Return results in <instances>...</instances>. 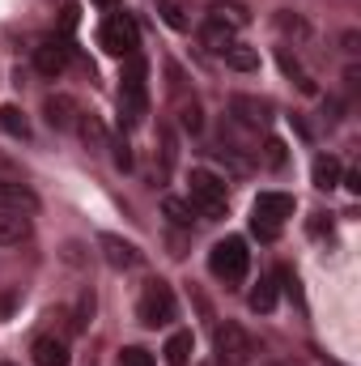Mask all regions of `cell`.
I'll list each match as a JSON object with an SVG mask.
<instances>
[{"mask_svg": "<svg viewBox=\"0 0 361 366\" xmlns=\"http://www.w3.org/2000/svg\"><path fill=\"white\" fill-rule=\"evenodd\" d=\"M145 77H149L145 60L141 56H128V69L119 77V124H128V128L141 124L145 111H149V86H145Z\"/></svg>", "mask_w": 361, "mask_h": 366, "instance_id": "obj_1", "label": "cell"}, {"mask_svg": "<svg viewBox=\"0 0 361 366\" xmlns=\"http://www.w3.org/2000/svg\"><path fill=\"white\" fill-rule=\"evenodd\" d=\"M293 217V196L289 192H260L255 196V204H251V230H255V239H264L272 243L276 234H280V226Z\"/></svg>", "mask_w": 361, "mask_h": 366, "instance_id": "obj_2", "label": "cell"}, {"mask_svg": "<svg viewBox=\"0 0 361 366\" xmlns=\"http://www.w3.org/2000/svg\"><path fill=\"white\" fill-rule=\"evenodd\" d=\"M208 269L217 281H225V285H238L247 269H251V252H247V239H238V234H230V239H221L213 252H208Z\"/></svg>", "mask_w": 361, "mask_h": 366, "instance_id": "obj_3", "label": "cell"}, {"mask_svg": "<svg viewBox=\"0 0 361 366\" xmlns=\"http://www.w3.org/2000/svg\"><path fill=\"white\" fill-rule=\"evenodd\" d=\"M191 204L208 217V222H217V217H225V204H230V192H225V179H217L213 171H191Z\"/></svg>", "mask_w": 361, "mask_h": 366, "instance_id": "obj_4", "label": "cell"}, {"mask_svg": "<svg viewBox=\"0 0 361 366\" xmlns=\"http://www.w3.org/2000/svg\"><path fill=\"white\" fill-rule=\"evenodd\" d=\"M98 43H102L106 56L128 60V56H136V47H141V30H136V21H132L128 13H111V17L102 21V30H98Z\"/></svg>", "mask_w": 361, "mask_h": 366, "instance_id": "obj_5", "label": "cell"}, {"mask_svg": "<svg viewBox=\"0 0 361 366\" xmlns=\"http://www.w3.org/2000/svg\"><path fill=\"white\" fill-rule=\"evenodd\" d=\"M136 320H141L145 328H166V324L175 320V294H171L166 281H149V285H145V294H141V302H136Z\"/></svg>", "mask_w": 361, "mask_h": 366, "instance_id": "obj_6", "label": "cell"}, {"mask_svg": "<svg viewBox=\"0 0 361 366\" xmlns=\"http://www.w3.org/2000/svg\"><path fill=\"white\" fill-rule=\"evenodd\" d=\"M213 350H217V362L221 366H247L255 358V341H251L238 324H217Z\"/></svg>", "mask_w": 361, "mask_h": 366, "instance_id": "obj_7", "label": "cell"}, {"mask_svg": "<svg viewBox=\"0 0 361 366\" xmlns=\"http://www.w3.org/2000/svg\"><path fill=\"white\" fill-rule=\"evenodd\" d=\"M68 60H73V43H68V39H43V43L34 47V69H39L43 77H60V73L68 69Z\"/></svg>", "mask_w": 361, "mask_h": 366, "instance_id": "obj_8", "label": "cell"}, {"mask_svg": "<svg viewBox=\"0 0 361 366\" xmlns=\"http://www.w3.org/2000/svg\"><path fill=\"white\" fill-rule=\"evenodd\" d=\"M230 115L247 128H268L272 124V102L264 98H251V94H234L230 98Z\"/></svg>", "mask_w": 361, "mask_h": 366, "instance_id": "obj_9", "label": "cell"}, {"mask_svg": "<svg viewBox=\"0 0 361 366\" xmlns=\"http://www.w3.org/2000/svg\"><path fill=\"white\" fill-rule=\"evenodd\" d=\"M43 111H47V124H51L56 132H68V128H77V119H81V107H77V98H68V94H51V98L43 102Z\"/></svg>", "mask_w": 361, "mask_h": 366, "instance_id": "obj_10", "label": "cell"}, {"mask_svg": "<svg viewBox=\"0 0 361 366\" xmlns=\"http://www.w3.org/2000/svg\"><path fill=\"white\" fill-rule=\"evenodd\" d=\"M98 247H102V256H106L111 269H136L141 264V247L128 243V239H119V234H102Z\"/></svg>", "mask_w": 361, "mask_h": 366, "instance_id": "obj_11", "label": "cell"}, {"mask_svg": "<svg viewBox=\"0 0 361 366\" xmlns=\"http://www.w3.org/2000/svg\"><path fill=\"white\" fill-rule=\"evenodd\" d=\"M39 196L17 179H0V213H34Z\"/></svg>", "mask_w": 361, "mask_h": 366, "instance_id": "obj_12", "label": "cell"}, {"mask_svg": "<svg viewBox=\"0 0 361 366\" xmlns=\"http://www.w3.org/2000/svg\"><path fill=\"white\" fill-rule=\"evenodd\" d=\"M30 230V213H0V247H21Z\"/></svg>", "mask_w": 361, "mask_h": 366, "instance_id": "obj_13", "label": "cell"}, {"mask_svg": "<svg viewBox=\"0 0 361 366\" xmlns=\"http://www.w3.org/2000/svg\"><path fill=\"white\" fill-rule=\"evenodd\" d=\"M30 354H34V366H68V345L60 337H39Z\"/></svg>", "mask_w": 361, "mask_h": 366, "instance_id": "obj_14", "label": "cell"}, {"mask_svg": "<svg viewBox=\"0 0 361 366\" xmlns=\"http://www.w3.org/2000/svg\"><path fill=\"white\" fill-rule=\"evenodd\" d=\"M340 158H332V154H319L315 158V167H310V179H315V187L319 192H332V187H340Z\"/></svg>", "mask_w": 361, "mask_h": 366, "instance_id": "obj_15", "label": "cell"}, {"mask_svg": "<svg viewBox=\"0 0 361 366\" xmlns=\"http://www.w3.org/2000/svg\"><path fill=\"white\" fill-rule=\"evenodd\" d=\"M77 132H81V141H86V149H90V154L111 149V137H106V128H102V119H98V115H86V111H81Z\"/></svg>", "mask_w": 361, "mask_h": 366, "instance_id": "obj_16", "label": "cell"}, {"mask_svg": "<svg viewBox=\"0 0 361 366\" xmlns=\"http://www.w3.org/2000/svg\"><path fill=\"white\" fill-rule=\"evenodd\" d=\"M234 34H238V30H230V26H221V21H213V17H208V21H204V30H200V39H204V47H208L213 56H225V51L234 47Z\"/></svg>", "mask_w": 361, "mask_h": 366, "instance_id": "obj_17", "label": "cell"}, {"mask_svg": "<svg viewBox=\"0 0 361 366\" xmlns=\"http://www.w3.org/2000/svg\"><path fill=\"white\" fill-rule=\"evenodd\" d=\"M276 60H280L285 77H293V86H298V90H302V94H315V81H310V73L302 69V60H298L289 47H280V51H276Z\"/></svg>", "mask_w": 361, "mask_h": 366, "instance_id": "obj_18", "label": "cell"}, {"mask_svg": "<svg viewBox=\"0 0 361 366\" xmlns=\"http://www.w3.org/2000/svg\"><path fill=\"white\" fill-rule=\"evenodd\" d=\"M191 350H195V341H191V332H175L171 341H166V366H191Z\"/></svg>", "mask_w": 361, "mask_h": 366, "instance_id": "obj_19", "label": "cell"}, {"mask_svg": "<svg viewBox=\"0 0 361 366\" xmlns=\"http://www.w3.org/2000/svg\"><path fill=\"white\" fill-rule=\"evenodd\" d=\"M0 128L17 141H30V119H26L21 107H0Z\"/></svg>", "mask_w": 361, "mask_h": 366, "instance_id": "obj_20", "label": "cell"}, {"mask_svg": "<svg viewBox=\"0 0 361 366\" xmlns=\"http://www.w3.org/2000/svg\"><path fill=\"white\" fill-rule=\"evenodd\" d=\"M175 98H179V124L187 128V132H200V128H204L200 102H195V98H187V94H183V86H175Z\"/></svg>", "mask_w": 361, "mask_h": 366, "instance_id": "obj_21", "label": "cell"}, {"mask_svg": "<svg viewBox=\"0 0 361 366\" xmlns=\"http://www.w3.org/2000/svg\"><path fill=\"white\" fill-rule=\"evenodd\" d=\"M208 17H213V21H221V26H230V30H243V26L251 21L243 4H213V9H208Z\"/></svg>", "mask_w": 361, "mask_h": 366, "instance_id": "obj_22", "label": "cell"}, {"mask_svg": "<svg viewBox=\"0 0 361 366\" xmlns=\"http://www.w3.org/2000/svg\"><path fill=\"white\" fill-rule=\"evenodd\" d=\"M225 64H230V69H238V73H251V69H260V51H255V47H243V43H234V47L225 51Z\"/></svg>", "mask_w": 361, "mask_h": 366, "instance_id": "obj_23", "label": "cell"}, {"mask_svg": "<svg viewBox=\"0 0 361 366\" xmlns=\"http://www.w3.org/2000/svg\"><path fill=\"white\" fill-rule=\"evenodd\" d=\"M162 213H166L175 226H183V230H191V222H195V209H191L187 200H179V196H166V200H162Z\"/></svg>", "mask_w": 361, "mask_h": 366, "instance_id": "obj_24", "label": "cell"}, {"mask_svg": "<svg viewBox=\"0 0 361 366\" xmlns=\"http://www.w3.org/2000/svg\"><path fill=\"white\" fill-rule=\"evenodd\" d=\"M272 307H276V285H272V277H264L255 290H251V311H260V315H268Z\"/></svg>", "mask_w": 361, "mask_h": 366, "instance_id": "obj_25", "label": "cell"}, {"mask_svg": "<svg viewBox=\"0 0 361 366\" xmlns=\"http://www.w3.org/2000/svg\"><path fill=\"white\" fill-rule=\"evenodd\" d=\"M158 13H162V21H166L171 30H187V17H183L179 0H158Z\"/></svg>", "mask_w": 361, "mask_h": 366, "instance_id": "obj_26", "label": "cell"}, {"mask_svg": "<svg viewBox=\"0 0 361 366\" xmlns=\"http://www.w3.org/2000/svg\"><path fill=\"white\" fill-rule=\"evenodd\" d=\"M119 366H153V354L141 345H128V350H119Z\"/></svg>", "mask_w": 361, "mask_h": 366, "instance_id": "obj_27", "label": "cell"}, {"mask_svg": "<svg viewBox=\"0 0 361 366\" xmlns=\"http://www.w3.org/2000/svg\"><path fill=\"white\" fill-rule=\"evenodd\" d=\"M90 315H93V294H81L77 315H73V332H86V328H90Z\"/></svg>", "mask_w": 361, "mask_h": 366, "instance_id": "obj_28", "label": "cell"}, {"mask_svg": "<svg viewBox=\"0 0 361 366\" xmlns=\"http://www.w3.org/2000/svg\"><path fill=\"white\" fill-rule=\"evenodd\" d=\"M111 149H115V167H119V171H132V145H128V141H115Z\"/></svg>", "mask_w": 361, "mask_h": 366, "instance_id": "obj_29", "label": "cell"}, {"mask_svg": "<svg viewBox=\"0 0 361 366\" xmlns=\"http://www.w3.org/2000/svg\"><path fill=\"white\" fill-rule=\"evenodd\" d=\"M276 26H280L285 34H306V21H302V17H289V13H280Z\"/></svg>", "mask_w": 361, "mask_h": 366, "instance_id": "obj_30", "label": "cell"}, {"mask_svg": "<svg viewBox=\"0 0 361 366\" xmlns=\"http://www.w3.org/2000/svg\"><path fill=\"white\" fill-rule=\"evenodd\" d=\"M13 171H17V167H13V158H4V154H0V179H13Z\"/></svg>", "mask_w": 361, "mask_h": 366, "instance_id": "obj_31", "label": "cell"}, {"mask_svg": "<svg viewBox=\"0 0 361 366\" xmlns=\"http://www.w3.org/2000/svg\"><path fill=\"white\" fill-rule=\"evenodd\" d=\"M93 4H102V9H115V4H119V0H93Z\"/></svg>", "mask_w": 361, "mask_h": 366, "instance_id": "obj_32", "label": "cell"}, {"mask_svg": "<svg viewBox=\"0 0 361 366\" xmlns=\"http://www.w3.org/2000/svg\"><path fill=\"white\" fill-rule=\"evenodd\" d=\"M0 366H9V362H0Z\"/></svg>", "mask_w": 361, "mask_h": 366, "instance_id": "obj_33", "label": "cell"}]
</instances>
